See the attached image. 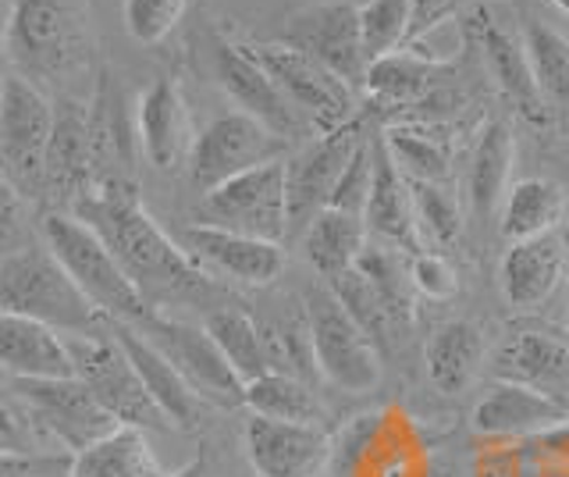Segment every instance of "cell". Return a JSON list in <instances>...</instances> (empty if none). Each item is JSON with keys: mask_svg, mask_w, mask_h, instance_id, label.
I'll list each match as a JSON object with an SVG mask.
<instances>
[{"mask_svg": "<svg viewBox=\"0 0 569 477\" xmlns=\"http://www.w3.org/2000/svg\"><path fill=\"white\" fill-rule=\"evenodd\" d=\"M491 375L541 392L569 414V335L520 328L502 339L491 357Z\"/></svg>", "mask_w": 569, "mask_h": 477, "instance_id": "ffe728a7", "label": "cell"}, {"mask_svg": "<svg viewBox=\"0 0 569 477\" xmlns=\"http://www.w3.org/2000/svg\"><path fill=\"white\" fill-rule=\"evenodd\" d=\"M367 221L346 215V210L325 207L302 232V257L320 278H338L342 271L356 268V260L367 250Z\"/></svg>", "mask_w": 569, "mask_h": 477, "instance_id": "4dcf8cb0", "label": "cell"}, {"mask_svg": "<svg viewBox=\"0 0 569 477\" xmlns=\"http://www.w3.org/2000/svg\"><path fill=\"white\" fill-rule=\"evenodd\" d=\"M530 441V449L527 456L533 459V464H541V467H551V470H569V420L559 424V428H551L538 438H527Z\"/></svg>", "mask_w": 569, "mask_h": 477, "instance_id": "ee69618b", "label": "cell"}, {"mask_svg": "<svg viewBox=\"0 0 569 477\" xmlns=\"http://www.w3.org/2000/svg\"><path fill=\"white\" fill-rule=\"evenodd\" d=\"M68 215L97 228L153 310L164 304H196L213 292L210 275L189 257L182 242H174L157 225L129 179L97 182Z\"/></svg>", "mask_w": 569, "mask_h": 477, "instance_id": "6da1fadb", "label": "cell"}, {"mask_svg": "<svg viewBox=\"0 0 569 477\" xmlns=\"http://www.w3.org/2000/svg\"><path fill=\"white\" fill-rule=\"evenodd\" d=\"M284 150H289V139L284 136L267 129L253 115L228 111V115H218L213 121H207V129L196 132L186 171L196 189L210 192L242 171L281 161Z\"/></svg>", "mask_w": 569, "mask_h": 477, "instance_id": "9c48e42d", "label": "cell"}, {"mask_svg": "<svg viewBox=\"0 0 569 477\" xmlns=\"http://www.w3.org/2000/svg\"><path fill=\"white\" fill-rule=\"evenodd\" d=\"M551 4H556V8L566 14V19H569V0H551Z\"/></svg>", "mask_w": 569, "mask_h": 477, "instance_id": "c3c4849f", "label": "cell"}, {"mask_svg": "<svg viewBox=\"0 0 569 477\" xmlns=\"http://www.w3.org/2000/svg\"><path fill=\"white\" fill-rule=\"evenodd\" d=\"M242 449L260 477H320L335 459V441L320 424H292L249 414Z\"/></svg>", "mask_w": 569, "mask_h": 477, "instance_id": "5bb4252c", "label": "cell"}, {"mask_svg": "<svg viewBox=\"0 0 569 477\" xmlns=\"http://www.w3.org/2000/svg\"><path fill=\"white\" fill-rule=\"evenodd\" d=\"M488 357V339L470 317L441 321L423 346L427 378L441 396H462L477 381Z\"/></svg>", "mask_w": 569, "mask_h": 477, "instance_id": "4316f807", "label": "cell"}, {"mask_svg": "<svg viewBox=\"0 0 569 477\" xmlns=\"http://www.w3.org/2000/svg\"><path fill=\"white\" fill-rule=\"evenodd\" d=\"M207 61H210L213 82L239 103V111L253 115L257 121H263L267 129H274L284 139L296 136L302 115L296 111V103L278 90V82L267 76V68L249 54L246 43H231L221 32H210Z\"/></svg>", "mask_w": 569, "mask_h": 477, "instance_id": "9a60e30c", "label": "cell"}, {"mask_svg": "<svg viewBox=\"0 0 569 477\" xmlns=\"http://www.w3.org/2000/svg\"><path fill=\"white\" fill-rule=\"evenodd\" d=\"M64 339L71 349V360H76V378L97 396V403L118 424H124V428H142V431L171 428L111 331L64 335Z\"/></svg>", "mask_w": 569, "mask_h": 477, "instance_id": "ba28073f", "label": "cell"}, {"mask_svg": "<svg viewBox=\"0 0 569 477\" xmlns=\"http://www.w3.org/2000/svg\"><path fill=\"white\" fill-rule=\"evenodd\" d=\"M111 335L118 339V346L124 349V357L132 360L136 375L142 378L150 399L157 403V410L164 414V420L171 424V428H182V431L200 428L207 403L192 392V385L182 375H178V367L164 357V352H160L147 339V335H142L139 328H132V325L114 321L111 325Z\"/></svg>", "mask_w": 569, "mask_h": 477, "instance_id": "7402d4cb", "label": "cell"}, {"mask_svg": "<svg viewBox=\"0 0 569 477\" xmlns=\"http://www.w3.org/2000/svg\"><path fill=\"white\" fill-rule=\"evenodd\" d=\"M97 182L93 165V129L89 103L76 97L53 100V136L47 150V200L53 210H71Z\"/></svg>", "mask_w": 569, "mask_h": 477, "instance_id": "d6986e66", "label": "cell"}, {"mask_svg": "<svg viewBox=\"0 0 569 477\" xmlns=\"http://www.w3.org/2000/svg\"><path fill=\"white\" fill-rule=\"evenodd\" d=\"M467 8V0H409V40L406 47H420L427 32H435L441 22L456 19Z\"/></svg>", "mask_w": 569, "mask_h": 477, "instance_id": "7bdbcfd3", "label": "cell"}, {"mask_svg": "<svg viewBox=\"0 0 569 477\" xmlns=\"http://www.w3.org/2000/svg\"><path fill=\"white\" fill-rule=\"evenodd\" d=\"M22 218H26V200L11 189V182L0 175V246H11L22 236Z\"/></svg>", "mask_w": 569, "mask_h": 477, "instance_id": "f6af8a7d", "label": "cell"}, {"mask_svg": "<svg viewBox=\"0 0 569 477\" xmlns=\"http://www.w3.org/2000/svg\"><path fill=\"white\" fill-rule=\"evenodd\" d=\"M0 370L26 381L76 378V360L58 328L22 314H0Z\"/></svg>", "mask_w": 569, "mask_h": 477, "instance_id": "484cf974", "label": "cell"}, {"mask_svg": "<svg viewBox=\"0 0 569 477\" xmlns=\"http://www.w3.org/2000/svg\"><path fill=\"white\" fill-rule=\"evenodd\" d=\"M331 292L342 299V307L356 317V325H360L373 346L381 349V357H388L391 349L399 346V339H406V325L399 321V314L388 307V299L378 292V286L360 271V268H349L338 278L328 281Z\"/></svg>", "mask_w": 569, "mask_h": 477, "instance_id": "e575fe53", "label": "cell"}, {"mask_svg": "<svg viewBox=\"0 0 569 477\" xmlns=\"http://www.w3.org/2000/svg\"><path fill=\"white\" fill-rule=\"evenodd\" d=\"M182 246L203 271L224 275L239 281V286L257 289L274 286L284 275V264H289V254H284L281 242L228 232V228L213 225H189L182 232Z\"/></svg>", "mask_w": 569, "mask_h": 477, "instance_id": "ac0fdd59", "label": "cell"}, {"mask_svg": "<svg viewBox=\"0 0 569 477\" xmlns=\"http://www.w3.org/2000/svg\"><path fill=\"white\" fill-rule=\"evenodd\" d=\"M136 139L142 157L157 171L174 175L178 168L189 165L196 132L178 79L160 76L142 90V97L136 100Z\"/></svg>", "mask_w": 569, "mask_h": 477, "instance_id": "44dd1931", "label": "cell"}, {"mask_svg": "<svg viewBox=\"0 0 569 477\" xmlns=\"http://www.w3.org/2000/svg\"><path fill=\"white\" fill-rule=\"evenodd\" d=\"M370 182H373V143H370V136H367L363 143H360V150L352 153V161L346 165V171H342V179H338L328 207L363 218L367 200H370Z\"/></svg>", "mask_w": 569, "mask_h": 477, "instance_id": "60d3db41", "label": "cell"}, {"mask_svg": "<svg viewBox=\"0 0 569 477\" xmlns=\"http://www.w3.org/2000/svg\"><path fill=\"white\" fill-rule=\"evenodd\" d=\"M68 477H168L142 428H114L71 456Z\"/></svg>", "mask_w": 569, "mask_h": 477, "instance_id": "f546056e", "label": "cell"}, {"mask_svg": "<svg viewBox=\"0 0 569 477\" xmlns=\"http://www.w3.org/2000/svg\"><path fill=\"white\" fill-rule=\"evenodd\" d=\"M284 43L307 50L349 86H363L367 79L370 64L360 37V4L352 0H320V4L299 8L289 19Z\"/></svg>", "mask_w": 569, "mask_h": 477, "instance_id": "2e32d148", "label": "cell"}, {"mask_svg": "<svg viewBox=\"0 0 569 477\" xmlns=\"http://www.w3.org/2000/svg\"><path fill=\"white\" fill-rule=\"evenodd\" d=\"M388 157L409 182H438L445 186L452 175V150L431 121H399L381 132Z\"/></svg>", "mask_w": 569, "mask_h": 477, "instance_id": "1f68e13d", "label": "cell"}, {"mask_svg": "<svg viewBox=\"0 0 569 477\" xmlns=\"http://www.w3.org/2000/svg\"><path fill=\"white\" fill-rule=\"evenodd\" d=\"M462 22H467V40L480 50L488 76L495 79L498 90H502V97L530 121V126L551 121V111L538 90V79H533L523 40H516L506 26H498L488 8H473Z\"/></svg>", "mask_w": 569, "mask_h": 477, "instance_id": "e0dca14e", "label": "cell"}, {"mask_svg": "<svg viewBox=\"0 0 569 477\" xmlns=\"http://www.w3.org/2000/svg\"><path fill=\"white\" fill-rule=\"evenodd\" d=\"M413 192V221L420 242H431L435 250H449L462 236V207L449 192V186L438 182H409Z\"/></svg>", "mask_w": 569, "mask_h": 477, "instance_id": "74e56055", "label": "cell"}, {"mask_svg": "<svg viewBox=\"0 0 569 477\" xmlns=\"http://www.w3.org/2000/svg\"><path fill=\"white\" fill-rule=\"evenodd\" d=\"M203 328L218 349L224 352V360L236 367V375L242 381H253L271 370L267 360V346H263V331L260 321L242 307H213L203 317Z\"/></svg>", "mask_w": 569, "mask_h": 477, "instance_id": "836d02e7", "label": "cell"}, {"mask_svg": "<svg viewBox=\"0 0 569 477\" xmlns=\"http://www.w3.org/2000/svg\"><path fill=\"white\" fill-rule=\"evenodd\" d=\"M302 310L310 321L317 370L328 385L342 392H370L381 381V349L356 325V317L342 307L331 286H310L302 296Z\"/></svg>", "mask_w": 569, "mask_h": 477, "instance_id": "8992f818", "label": "cell"}, {"mask_svg": "<svg viewBox=\"0 0 569 477\" xmlns=\"http://www.w3.org/2000/svg\"><path fill=\"white\" fill-rule=\"evenodd\" d=\"M523 47L548 111L569 121V40L551 26L530 19L523 29Z\"/></svg>", "mask_w": 569, "mask_h": 477, "instance_id": "8d00e7d4", "label": "cell"}, {"mask_svg": "<svg viewBox=\"0 0 569 477\" xmlns=\"http://www.w3.org/2000/svg\"><path fill=\"white\" fill-rule=\"evenodd\" d=\"M246 47L267 68V76L278 82V90L296 103V111L313 121V129L320 136L360 118L356 115L352 86L346 79H338L328 64L310 58L307 50H299L292 43H246Z\"/></svg>", "mask_w": 569, "mask_h": 477, "instance_id": "30bf717a", "label": "cell"}, {"mask_svg": "<svg viewBox=\"0 0 569 477\" xmlns=\"http://www.w3.org/2000/svg\"><path fill=\"white\" fill-rule=\"evenodd\" d=\"M207 474V467H203V459H192L189 467H182V470H174V474H168V477H203Z\"/></svg>", "mask_w": 569, "mask_h": 477, "instance_id": "7dc6e473", "label": "cell"}, {"mask_svg": "<svg viewBox=\"0 0 569 477\" xmlns=\"http://www.w3.org/2000/svg\"><path fill=\"white\" fill-rule=\"evenodd\" d=\"M566 189L551 179H520L512 182L509 197L502 203V236L509 242L538 239L556 232L566 221Z\"/></svg>", "mask_w": 569, "mask_h": 477, "instance_id": "d6a6232c", "label": "cell"}, {"mask_svg": "<svg viewBox=\"0 0 569 477\" xmlns=\"http://www.w3.org/2000/svg\"><path fill=\"white\" fill-rule=\"evenodd\" d=\"M360 37L367 64L402 50L409 40V0H363Z\"/></svg>", "mask_w": 569, "mask_h": 477, "instance_id": "f35d334b", "label": "cell"}, {"mask_svg": "<svg viewBox=\"0 0 569 477\" xmlns=\"http://www.w3.org/2000/svg\"><path fill=\"white\" fill-rule=\"evenodd\" d=\"M367 136L370 132L363 129V118H352L349 126L320 136L317 143L284 161V168H289V236L302 239L310 221L328 207L346 165Z\"/></svg>", "mask_w": 569, "mask_h": 477, "instance_id": "4fadbf2b", "label": "cell"}, {"mask_svg": "<svg viewBox=\"0 0 569 477\" xmlns=\"http://www.w3.org/2000/svg\"><path fill=\"white\" fill-rule=\"evenodd\" d=\"M449 68L452 61L420 54V47H402L367 68L363 90L388 108H406V103H420L431 93Z\"/></svg>", "mask_w": 569, "mask_h": 477, "instance_id": "f1b7e54d", "label": "cell"}, {"mask_svg": "<svg viewBox=\"0 0 569 477\" xmlns=\"http://www.w3.org/2000/svg\"><path fill=\"white\" fill-rule=\"evenodd\" d=\"M0 441H4V446H18V441H22V428H18V420L4 406H0Z\"/></svg>", "mask_w": 569, "mask_h": 477, "instance_id": "bcb514c9", "label": "cell"}, {"mask_svg": "<svg viewBox=\"0 0 569 477\" xmlns=\"http://www.w3.org/2000/svg\"><path fill=\"white\" fill-rule=\"evenodd\" d=\"M409 281L427 299H452L459 292V278L452 271V264L435 250L409 257Z\"/></svg>", "mask_w": 569, "mask_h": 477, "instance_id": "b9f144b4", "label": "cell"}, {"mask_svg": "<svg viewBox=\"0 0 569 477\" xmlns=\"http://www.w3.org/2000/svg\"><path fill=\"white\" fill-rule=\"evenodd\" d=\"M566 268H569V250L556 228V232L538 236V239L509 242L502 268H498V286H502L509 307L533 310L556 296Z\"/></svg>", "mask_w": 569, "mask_h": 477, "instance_id": "cb8c5ba5", "label": "cell"}, {"mask_svg": "<svg viewBox=\"0 0 569 477\" xmlns=\"http://www.w3.org/2000/svg\"><path fill=\"white\" fill-rule=\"evenodd\" d=\"M186 11H189V0H121L124 32L142 47L164 43L171 32L182 26Z\"/></svg>", "mask_w": 569, "mask_h": 477, "instance_id": "ab89813d", "label": "cell"}, {"mask_svg": "<svg viewBox=\"0 0 569 477\" xmlns=\"http://www.w3.org/2000/svg\"><path fill=\"white\" fill-rule=\"evenodd\" d=\"M373 182H370V200L363 210L367 236L370 242L391 246L402 254H423V242L417 236L413 221V192H409V179L396 168V161L385 150V139L373 132Z\"/></svg>", "mask_w": 569, "mask_h": 477, "instance_id": "603a6c76", "label": "cell"}, {"mask_svg": "<svg viewBox=\"0 0 569 477\" xmlns=\"http://www.w3.org/2000/svg\"><path fill=\"white\" fill-rule=\"evenodd\" d=\"M538 477H556V474H538Z\"/></svg>", "mask_w": 569, "mask_h": 477, "instance_id": "f907efd6", "label": "cell"}, {"mask_svg": "<svg viewBox=\"0 0 569 477\" xmlns=\"http://www.w3.org/2000/svg\"><path fill=\"white\" fill-rule=\"evenodd\" d=\"M14 392L29 410L36 431L53 438L71 456L93 446L97 438L111 435L114 428H121L79 378H43V381L14 378Z\"/></svg>", "mask_w": 569, "mask_h": 477, "instance_id": "7c38bea8", "label": "cell"}, {"mask_svg": "<svg viewBox=\"0 0 569 477\" xmlns=\"http://www.w3.org/2000/svg\"><path fill=\"white\" fill-rule=\"evenodd\" d=\"M89 26L71 0H11L4 14V61L40 90L89 68Z\"/></svg>", "mask_w": 569, "mask_h": 477, "instance_id": "7a4b0ae2", "label": "cell"}, {"mask_svg": "<svg viewBox=\"0 0 569 477\" xmlns=\"http://www.w3.org/2000/svg\"><path fill=\"white\" fill-rule=\"evenodd\" d=\"M566 420L569 414L559 410V406L545 399L541 392L512 385V381H498V378L485 388V396H480L470 410L473 431L488 438H538Z\"/></svg>", "mask_w": 569, "mask_h": 477, "instance_id": "d4e9b609", "label": "cell"}, {"mask_svg": "<svg viewBox=\"0 0 569 477\" xmlns=\"http://www.w3.org/2000/svg\"><path fill=\"white\" fill-rule=\"evenodd\" d=\"M43 246L61 260V268L71 275V281L93 299V307L103 310L111 321L142 328L157 314L147 296L136 289V281L124 275L111 246L100 239L97 228H89L68 210H47L40 221Z\"/></svg>", "mask_w": 569, "mask_h": 477, "instance_id": "277c9868", "label": "cell"}, {"mask_svg": "<svg viewBox=\"0 0 569 477\" xmlns=\"http://www.w3.org/2000/svg\"><path fill=\"white\" fill-rule=\"evenodd\" d=\"M512 165H516V139L506 121H488L480 129L470 171H467V200L477 221H488L495 210H502L512 189Z\"/></svg>", "mask_w": 569, "mask_h": 477, "instance_id": "83f0119b", "label": "cell"}, {"mask_svg": "<svg viewBox=\"0 0 569 477\" xmlns=\"http://www.w3.org/2000/svg\"><path fill=\"white\" fill-rule=\"evenodd\" d=\"M0 50H4V19H0Z\"/></svg>", "mask_w": 569, "mask_h": 477, "instance_id": "681fc988", "label": "cell"}, {"mask_svg": "<svg viewBox=\"0 0 569 477\" xmlns=\"http://www.w3.org/2000/svg\"><path fill=\"white\" fill-rule=\"evenodd\" d=\"M0 314L32 317L61 335H100L114 325L47 246H18L0 257Z\"/></svg>", "mask_w": 569, "mask_h": 477, "instance_id": "3957f363", "label": "cell"}, {"mask_svg": "<svg viewBox=\"0 0 569 477\" xmlns=\"http://www.w3.org/2000/svg\"><path fill=\"white\" fill-rule=\"evenodd\" d=\"M289 157L253 171H242L224 186L203 192L196 225L228 228V232L281 242L289 236Z\"/></svg>", "mask_w": 569, "mask_h": 477, "instance_id": "52a82bcc", "label": "cell"}, {"mask_svg": "<svg viewBox=\"0 0 569 477\" xmlns=\"http://www.w3.org/2000/svg\"><path fill=\"white\" fill-rule=\"evenodd\" d=\"M246 410L274 420H292V424L325 420V403H320L317 388L302 378L281 375V370H267V375L246 381Z\"/></svg>", "mask_w": 569, "mask_h": 477, "instance_id": "d590c367", "label": "cell"}, {"mask_svg": "<svg viewBox=\"0 0 569 477\" xmlns=\"http://www.w3.org/2000/svg\"><path fill=\"white\" fill-rule=\"evenodd\" d=\"M139 331L178 367V375L192 385V392L203 403L221 406V410L246 406V381L236 375V367L224 360V352L210 339L203 325L196 328L157 310Z\"/></svg>", "mask_w": 569, "mask_h": 477, "instance_id": "8fae6325", "label": "cell"}, {"mask_svg": "<svg viewBox=\"0 0 569 477\" xmlns=\"http://www.w3.org/2000/svg\"><path fill=\"white\" fill-rule=\"evenodd\" d=\"M53 100L11 68H0V175L26 203L47 200Z\"/></svg>", "mask_w": 569, "mask_h": 477, "instance_id": "5b68a950", "label": "cell"}]
</instances>
